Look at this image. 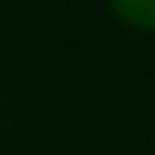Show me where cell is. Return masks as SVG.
<instances>
[{"label": "cell", "mask_w": 155, "mask_h": 155, "mask_svg": "<svg viewBox=\"0 0 155 155\" xmlns=\"http://www.w3.org/2000/svg\"><path fill=\"white\" fill-rule=\"evenodd\" d=\"M104 4L117 28L141 38H155V0H104Z\"/></svg>", "instance_id": "1"}]
</instances>
